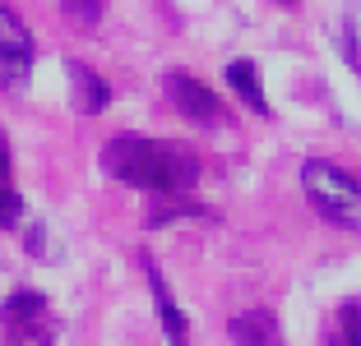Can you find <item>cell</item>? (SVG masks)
<instances>
[{
	"instance_id": "8fae6325",
	"label": "cell",
	"mask_w": 361,
	"mask_h": 346,
	"mask_svg": "<svg viewBox=\"0 0 361 346\" xmlns=\"http://www.w3.org/2000/svg\"><path fill=\"white\" fill-rule=\"evenodd\" d=\"M338 346H361V300L343 305V342Z\"/></svg>"
},
{
	"instance_id": "4fadbf2b",
	"label": "cell",
	"mask_w": 361,
	"mask_h": 346,
	"mask_svg": "<svg viewBox=\"0 0 361 346\" xmlns=\"http://www.w3.org/2000/svg\"><path fill=\"white\" fill-rule=\"evenodd\" d=\"M65 14H75L79 23H97L102 19V0H65Z\"/></svg>"
},
{
	"instance_id": "ba28073f",
	"label": "cell",
	"mask_w": 361,
	"mask_h": 346,
	"mask_svg": "<svg viewBox=\"0 0 361 346\" xmlns=\"http://www.w3.org/2000/svg\"><path fill=\"white\" fill-rule=\"evenodd\" d=\"M227 333H232L236 346H278L283 342V328H278V319L269 314V309H245V314H236Z\"/></svg>"
},
{
	"instance_id": "52a82bcc",
	"label": "cell",
	"mask_w": 361,
	"mask_h": 346,
	"mask_svg": "<svg viewBox=\"0 0 361 346\" xmlns=\"http://www.w3.org/2000/svg\"><path fill=\"white\" fill-rule=\"evenodd\" d=\"M144 273H149V286H153V305H158V319H162V333H167L171 346H190V323H185V314H180V305L171 300L167 282H162L158 263L144 259Z\"/></svg>"
},
{
	"instance_id": "30bf717a",
	"label": "cell",
	"mask_w": 361,
	"mask_h": 346,
	"mask_svg": "<svg viewBox=\"0 0 361 346\" xmlns=\"http://www.w3.org/2000/svg\"><path fill=\"white\" fill-rule=\"evenodd\" d=\"M343 56L361 74V0H348V10H343Z\"/></svg>"
},
{
	"instance_id": "6da1fadb",
	"label": "cell",
	"mask_w": 361,
	"mask_h": 346,
	"mask_svg": "<svg viewBox=\"0 0 361 346\" xmlns=\"http://www.w3.org/2000/svg\"><path fill=\"white\" fill-rule=\"evenodd\" d=\"M102 171L121 185L153 189V194H185L200 180V162L190 148L153 134H116L102 148Z\"/></svg>"
},
{
	"instance_id": "5bb4252c",
	"label": "cell",
	"mask_w": 361,
	"mask_h": 346,
	"mask_svg": "<svg viewBox=\"0 0 361 346\" xmlns=\"http://www.w3.org/2000/svg\"><path fill=\"white\" fill-rule=\"evenodd\" d=\"M10 143H5V134H0V185H10Z\"/></svg>"
},
{
	"instance_id": "7c38bea8",
	"label": "cell",
	"mask_w": 361,
	"mask_h": 346,
	"mask_svg": "<svg viewBox=\"0 0 361 346\" xmlns=\"http://www.w3.org/2000/svg\"><path fill=\"white\" fill-rule=\"evenodd\" d=\"M23 217V194L10 185H0V226H14Z\"/></svg>"
},
{
	"instance_id": "9a60e30c",
	"label": "cell",
	"mask_w": 361,
	"mask_h": 346,
	"mask_svg": "<svg viewBox=\"0 0 361 346\" xmlns=\"http://www.w3.org/2000/svg\"><path fill=\"white\" fill-rule=\"evenodd\" d=\"M278 5H297V0H278Z\"/></svg>"
},
{
	"instance_id": "277c9868",
	"label": "cell",
	"mask_w": 361,
	"mask_h": 346,
	"mask_svg": "<svg viewBox=\"0 0 361 346\" xmlns=\"http://www.w3.org/2000/svg\"><path fill=\"white\" fill-rule=\"evenodd\" d=\"M28 74H32V32L23 28V19L10 5H0V93L23 88Z\"/></svg>"
},
{
	"instance_id": "3957f363",
	"label": "cell",
	"mask_w": 361,
	"mask_h": 346,
	"mask_svg": "<svg viewBox=\"0 0 361 346\" xmlns=\"http://www.w3.org/2000/svg\"><path fill=\"white\" fill-rule=\"evenodd\" d=\"M0 346H56V319L47 295L14 291L0 305Z\"/></svg>"
},
{
	"instance_id": "5b68a950",
	"label": "cell",
	"mask_w": 361,
	"mask_h": 346,
	"mask_svg": "<svg viewBox=\"0 0 361 346\" xmlns=\"http://www.w3.org/2000/svg\"><path fill=\"white\" fill-rule=\"evenodd\" d=\"M162 88H167L171 106H176L185 120H195V125H223V120H227L218 93H213L209 84H200V79H190V74H167Z\"/></svg>"
},
{
	"instance_id": "9c48e42d",
	"label": "cell",
	"mask_w": 361,
	"mask_h": 346,
	"mask_svg": "<svg viewBox=\"0 0 361 346\" xmlns=\"http://www.w3.org/2000/svg\"><path fill=\"white\" fill-rule=\"evenodd\" d=\"M227 84H232V93L241 97L255 115H269V97H264V84H259L255 60H232L227 65Z\"/></svg>"
},
{
	"instance_id": "7a4b0ae2",
	"label": "cell",
	"mask_w": 361,
	"mask_h": 346,
	"mask_svg": "<svg viewBox=\"0 0 361 346\" xmlns=\"http://www.w3.org/2000/svg\"><path fill=\"white\" fill-rule=\"evenodd\" d=\"M301 189H306L310 208L324 222H334L343 231H361V180H352L343 167H334L324 158H310L301 167Z\"/></svg>"
},
{
	"instance_id": "8992f818",
	"label": "cell",
	"mask_w": 361,
	"mask_h": 346,
	"mask_svg": "<svg viewBox=\"0 0 361 346\" xmlns=\"http://www.w3.org/2000/svg\"><path fill=\"white\" fill-rule=\"evenodd\" d=\"M65 74H70V102H75L79 115L106 111V102H111V84H106L102 74H93L84 60H70V65H65Z\"/></svg>"
}]
</instances>
